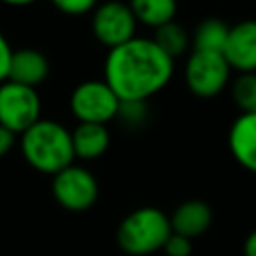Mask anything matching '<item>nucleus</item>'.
Segmentation results:
<instances>
[{"mask_svg":"<svg viewBox=\"0 0 256 256\" xmlns=\"http://www.w3.org/2000/svg\"><path fill=\"white\" fill-rule=\"evenodd\" d=\"M174 74V60L152 38H132L108 52L104 82L120 100H148L160 92Z\"/></svg>","mask_w":256,"mask_h":256,"instance_id":"f257e3e1","label":"nucleus"},{"mask_svg":"<svg viewBox=\"0 0 256 256\" xmlns=\"http://www.w3.org/2000/svg\"><path fill=\"white\" fill-rule=\"evenodd\" d=\"M24 160L42 174H58L74 162L72 134L56 120L40 118L20 134Z\"/></svg>","mask_w":256,"mask_h":256,"instance_id":"f03ea898","label":"nucleus"},{"mask_svg":"<svg viewBox=\"0 0 256 256\" xmlns=\"http://www.w3.org/2000/svg\"><path fill=\"white\" fill-rule=\"evenodd\" d=\"M170 234V216H166L160 208L142 206L132 210L118 224L116 242L122 252L130 256H148L162 250Z\"/></svg>","mask_w":256,"mask_h":256,"instance_id":"7ed1b4c3","label":"nucleus"},{"mask_svg":"<svg viewBox=\"0 0 256 256\" xmlns=\"http://www.w3.org/2000/svg\"><path fill=\"white\" fill-rule=\"evenodd\" d=\"M230 64L220 52H196L186 60L184 80L192 94L200 98H212L220 94L230 82Z\"/></svg>","mask_w":256,"mask_h":256,"instance_id":"20e7f679","label":"nucleus"},{"mask_svg":"<svg viewBox=\"0 0 256 256\" xmlns=\"http://www.w3.org/2000/svg\"><path fill=\"white\" fill-rule=\"evenodd\" d=\"M120 98L104 80L80 82L70 96V110L78 122L108 124L116 118Z\"/></svg>","mask_w":256,"mask_h":256,"instance_id":"39448f33","label":"nucleus"},{"mask_svg":"<svg viewBox=\"0 0 256 256\" xmlns=\"http://www.w3.org/2000/svg\"><path fill=\"white\" fill-rule=\"evenodd\" d=\"M40 120V96L36 88L16 82L0 84V124L14 134L26 132Z\"/></svg>","mask_w":256,"mask_h":256,"instance_id":"423d86ee","label":"nucleus"},{"mask_svg":"<svg viewBox=\"0 0 256 256\" xmlns=\"http://www.w3.org/2000/svg\"><path fill=\"white\" fill-rule=\"evenodd\" d=\"M52 196L62 208L82 212L98 200V182L90 170L70 164L52 176Z\"/></svg>","mask_w":256,"mask_h":256,"instance_id":"0eeeda50","label":"nucleus"},{"mask_svg":"<svg viewBox=\"0 0 256 256\" xmlns=\"http://www.w3.org/2000/svg\"><path fill=\"white\" fill-rule=\"evenodd\" d=\"M136 18L126 2L110 0L92 10V32L96 40L110 50L134 38Z\"/></svg>","mask_w":256,"mask_h":256,"instance_id":"6e6552de","label":"nucleus"},{"mask_svg":"<svg viewBox=\"0 0 256 256\" xmlns=\"http://www.w3.org/2000/svg\"><path fill=\"white\" fill-rule=\"evenodd\" d=\"M222 54L238 74L256 72V20H242L230 26Z\"/></svg>","mask_w":256,"mask_h":256,"instance_id":"1a4fd4ad","label":"nucleus"},{"mask_svg":"<svg viewBox=\"0 0 256 256\" xmlns=\"http://www.w3.org/2000/svg\"><path fill=\"white\" fill-rule=\"evenodd\" d=\"M228 148L244 170L256 174V112L240 114L232 122L228 132Z\"/></svg>","mask_w":256,"mask_h":256,"instance_id":"9d476101","label":"nucleus"},{"mask_svg":"<svg viewBox=\"0 0 256 256\" xmlns=\"http://www.w3.org/2000/svg\"><path fill=\"white\" fill-rule=\"evenodd\" d=\"M48 72H50L48 58L40 50L20 48V50L12 52L10 68H8V80L10 82L36 88L38 84H42L46 80Z\"/></svg>","mask_w":256,"mask_h":256,"instance_id":"9b49d317","label":"nucleus"},{"mask_svg":"<svg viewBox=\"0 0 256 256\" xmlns=\"http://www.w3.org/2000/svg\"><path fill=\"white\" fill-rule=\"evenodd\" d=\"M212 224V208L198 198L184 200L182 204L176 206V210L170 216V226L172 232L182 234L190 240L202 236Z\"/></svg>","mask_w":256,"mask_h":256,"instance_id":"f8f14e48","label":"nucleus"},{"mask_svg":"<svg viewBox=\"0 0 256 256\" xmlns=\"http://www.w3.org/2000/svg\"><path fill=\"white\" fill-rule=\"evenodd\" d=\"M70 134H72L74 158H80V160L100 158L110 146V136H108L106 124L78 122V126Z\"/></svg>","mask_w":256,"mask_h":256,"instance_id":"ddd939ff","label":"nucleus"},{"mask_svg":"<svg viewBox=\"0 0 256 256\" xmlns=\"http://www.w3.org/2000/svg\"><path fill=\"white\" fill-rule=\"evenodd\" d=\"M230 26L220 18L202 20L192 34V50L196 52H224Z\"/></svg>","mask_w":256,"mask_h":256,"instance_id":"4468645a","label":"nucleus"},{"mask_svg":"<svg viewBox=\"0 0 256 256\" xmlns=\"http://www.w3.org/2000/svg\"><path fill=\"white\" fill-rule=\"evenodd\" d=\"M136 22H142L150 28H158L166 22H172L176 16V0H130L128 2Z\"/></svg>","mask_w":256,"mask_h":256,"instance_id":"2eb2a0df","label":"nucleus"},{"mask_svg":"<svg viewBox=\"0 0 256 256\" xmlns=\"http://www.w3.org/2000/svg\"><path fill=\"white\" fill-rule=\"evenodd\" d=\"M152 40H154L156 46H158L166 56H170L172 60H176L178 56H182V54L188 50V46L192 44L190 34H188L186 28H184L182 24H178L176 20L166 22V24L154 28V38H152Z\"/></svg>","mask_w":256,"mask_h":256,"instance_id":"dca6fc26","label":"nucleus"},{"mask_svg":"<svg viewBox=\"0 0 256 256\" xmlns=\"http://www.w3.org/2000/svg\"><path fill=\"white\" fill-rule=\"evenodd\" d=\"M230 92L240 114L256 112V72H240L232 80Z\"/></svg>","mask_w":256,"mask_h":256,"instance_id":"f3484780","label":"nucleus"},{"mask_svg":"<svg viewBox=\"0 0 256 256\" xmlns=\"http://www.w3.org/2000/svg\"><path fill=\"white\" fill-rule=\"evenodd\" d=\"M128 128H140L148 120V106L146 100H120L116 118Z\"/></svg>","mask_w":256,"mask_h":256,"instance_id":"a211bd4d","label":"nucleus"},{"mask_svg":"<svg viewBox=\"0 0 256 256\" xmlns=\"http://www.w3.org/2000/svg\"><path fill=\"white\" fill-rule=\"evenodd\" d=\"M50 2L54 4V8H58L68 16H80L92 12L98 0H50Z\"/></svg>","mask_w":256,"mask_h":256,"instance_id":"6ab92c4d","label":"nucleus"},{"mask_svg":"<svg viewBox=\"0 0 256 256\" xmlns=\"http://www.w3.org/2000/svg\"><path fill=\"white\" fill-rule=\"evenodd\" d=\"M162 250L166 252V256H190L192 254V240L182 236V234L172 232Z\"/></svg>","mask_w":256,"mask_h":256,"instance_id":"aec40b11","label":"nucleus"},{"mask_svg":"<svg viewBox=\"0 0 256 256\" xmlns=\"http://www.w3.org/2000/svg\"><path fill=\"white\" fill-rule=\"evenodd\" d=\"M12 48L6 40V36L0 32V84L8 80V68H10V58H12Z\"/></svg>","mask_w":256,"mask_h":256,"instance_id":"412c9836","label":"nucleus"},{"mask_svg":"<svg viewBox=\"0 0 256 256\" xmlns=\"http://www.w3.org/2000/svg\"><path fill=\"white\" fill-rule=\"evenodd\" d=\"M16 136H18V134H14L12 130H8L6 126L0 124V158L6 156V154L14 148V144H16Z\"/></svg>","mask_w":256,"mask_h":256,"instance_id":"4be33fe9","label":"nucleus"},{"mask_svg":"<svg viewBox=\"0 0 256 256\" xmlns=\"http://www.w3.org/2000/svg\"><path fill=\"white\" fill-rule=\"evenodd\" d=\"M244 256H256V230H252L244 240Z\"/></svg>","mask_w":256,"mask_h":256,"instance_id":"5701e85b","label":"nucleus"},{"mask_svg":"<svg viewBox=\"0 0 256 256\" xmlns=\"http://www.w3.org/2000/svg\"><path fill=\"white\" fill-rule=\"evenodd\" d=\"M4 4H10V6H26V4H32L36 0H0Z\"/></svg>","mask_w":256,"mask_h":256,"instance_id":"b1692460","label":"nucleus"}]
</instances>
